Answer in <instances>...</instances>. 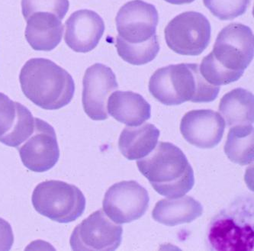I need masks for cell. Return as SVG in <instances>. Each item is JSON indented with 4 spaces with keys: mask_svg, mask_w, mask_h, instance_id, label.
Masks as SVG:
<instances>
[{
    "mask_svg": "<svg viewBox=\"0 0 254 251\" xmlns=\"http://www.w3.org/2000/svg\"><path fill=\"white\" fill-rule=\"evenodd\" d=\"M254 38L250 27L231 23L217 36L213 51L199 66L204 79L219 86L238 81L254 59Z\"/></svg>",
    "mask_w": 254,
    "mask_h": 251,
    "instance_id": "cell-1",
    "label": "cell"
},
{
    "mask_svg": "<svg viewBox=\"0 0 254 251\" xmlns=\"http://www.w3.org/2000/svg\"><path fill=\"white\" fill-rule=\"evenodd\" d=\"M19 82L26 98L45 110L62 109L74 96L72 76L47 58L28 60L21 69Z\"/></svg>",
    "mask_w": 254,
    "mask_h": 251,
    "instance_id": "cell-2",
    "label": "cell"
},
{
    "mask_svg": "<svg viewBox=\"0 0 254 251\" xmlns=\"http://www.w3.org/2000/svg\"><path fill=\"white\" fill-rule=\"evenodd\" d=\"M137 166L156 192L168 198L184 196L195 184L187 156L172 143H158L148 155L137 160Z\"/></svg>",
    "mask_w": 254,
    "mask_h": 251,
    "instance_id": "cell-3",
    "label": "cell"
},
{
    "mask_svg": "<svg viewBox=\"0 0 254 251\" xmlns=\"http://www.w3.org/2000/svg\"><path fill=\"white\" fill-rule=\"evenodd\" d=\"M149 91L162 104L178 106L188 101L211 103L220 87L204 79L197 63H179L157 69L149 81Z\"/></svg>",
    "mask_w": 254,
    "mask_h": 251,
    "instance_id": "cell-4",
    "label": "cell"
},
{
    "mask_svg": "<svg viewBox=\"0 0 254 251\" xmlns=\"http://www.w3.org/2000/svg\"><path fill=\"white\" fill-rule=\"evenodd\" d=\"M211 249L221 251L254 250V212L245 202H237L211 222L208 232Z\"/></svg>",
    "mask_w": 254,
    "mask_h": 251,
    "instance_id": "cell-5",
    "label": "cell"
},
{
    "mask_svg": "<svg viewBox=\"0 0 254 251\" xmlns=\"http://www.w3.org/2000/svg\"><path fill=\"white\" fill-rule=\"evenodd\" d=\"M32 202L40 215L54 222L66 224L83 215L86 199L76 186L62 180H47L36 186Z\"/></svg>",
    "mask_w": 254,
    "mask_h": 251,
    "instance_id": "cell-6",
    "label": "cell"
},
{
    "mask_svg": "<svg viewBox=\"0 0 254 251\" xmlns=\"http://www.w3.org/2000/svg\"><path fill=\"white\" fill-rule=\"evenodd\" d=\"M167 46L175 53L186 56L201 55L211 41V27L208 18L200 12H183L166 27Z\"/></svg>",
    "mask_w": 254,
    "mask_h": 251,
    "instance_id": "cell-7",
    "label": "cell"
},
{
    "mask_svg": "<svg viewBox=\"0 0 254 251\" xmlns=\"http://www.w3.org/2000/svg\"><path fill=\"white\" fill-rule=\"evenodd\" d=\"M123 228L102 210L77 225L69 239L73 251H116L123 242Z\"/></svg>",
    "mask_w": 254,
    "mask_h": 251,
    "instance_id": "cell-8",
    "label": "cell"
},
{
    "mask_svg": "<svg viewBox=\"0 0 254 251\" xmlns=\"http://www.w3.org/2000/svg\"><path fill=\"white\" fill-rule=\"evenodd\" d=\"M149 202L144 187L134 180L122 181L112 186L105 194L103 212L116 223H130L146 213Z\"/></svg>",
    "mask_w": 254,
    "mask_h": 251,
    "instance_id": "cell-9",
    "label": "cell"
},
{
    "mask_svg": "<svg viewBox=\"0 0 254 251\" xmlns=\"http://www.w3.org/2000/svg\"><path fill=\"white\" fill-rule=\"evenodd\" d=\"M18 150L22 164L33 172L48 171L56 165L60 158L55 128L38 118H35L33 133Z\"/></svg>",
    "mask_w": 254,
    "mask_h": 251,
    "instance_id": "cell-10",
    "label": "cell"
},
{
    "mask_svg": "<svg viewBox=\"0 0 254 251\" xmlns=\"http://www.w3.org/2000/svg\"><path fill=\"white\" fill-rule=\"evenodd\" d=\"M119 36L129 44L145 43L157 32V8L143 0H132L119 9L116 18Z\"/></svg>",
    "mask_w": 254,
    "mask_h": 251,
    "instance_id": "cell-11",
    "label": "cell"
},
{
    "mask_svg": "<svg viewBox=\"0 0 254 251\" xmlns=\"http://www.w3.org/2000/svg\"><path fill=\"white\" fill-rule=\"evenodd\" d=\"M83 87L82 103L86 114L94 121L107 119L108 99L119 88L113 69L103 63L92 65L85 72Z\"/></svg>",
    "mask_w": 254,
    "mask_h": 251,
    "instance_id": "cell-12",
    "label": "cell"
},
{
    "mask_svg": "<svg viewBox=\"0 0 254 251\" xmlns=\"http://www.w3.org/2000/svg\"><path fill=\"white\" fill-rule=\"evenodd\" d=\"M222 116L211 109L189 112L180 123V132L191 145L203 149L214 148L222 139L225 130Z\"/></svg>",
    "mask_w": 254,
    "mask_h": 251,
    "instance_id": "cell-13",
    "label": "cell"
},
{
    "mask_svg": "<svg viewBox=\"0 0 254 251\" xmlns=\"http://www.w3.org/2000/svg\"><path fill=\"white\" fill-rule=\"evenodd\" d=\"M105 22L93 10L80 9L65 22L64 41L70 49L87 53L97 47L105 32Z\"/></svg>",
    "mask_w": 254,
    "mask_h": 251,
    "instance_id": "cell-14",
    "label": "cell"
},
{
    "mask_svg": "<svg viewBox=\"0 0 254 251\" xmlns=\"http://www.w3.org/2000/svg\"><path fill=\"white\" fill-rule=\"evenodd\" d=\"M34 129L35 118L29 109L0 93V142L18 148Z\"/></svg>",
    "mask_w": 254,
    "mask_h": 251,
    "instance_id": "cell-15",
    "label": "cell"
},
{
    "mask_svg": "<svg viewBox=\"0 0 254 251\" xmlns=\"http://www.w3.org/2000/svg\"><path fill=\"white\" fill-rule=\"evenodd\" d=\"M25 38L35 51L50 52L56 48L64 33L62 20L50 12H35L26 19Z\"/></svg>",
    "mask_w": 254,
    "mask_h": 251,
    "instance_id": "cell-16",
    "label": "cell"
},
{
    "mask_svg": "<svg viewBox=\"0 0 254 251\" xmlns=\"http://www.w3.org/2000/svg\"><path fill=\"white\" fill-rule=\"evenodd\" d=\"M107 111L119 123L135 127L149 120L151 106L141 95L131 91H116L110 95Z\"/></svg>",
    "mask_w": 254,
    "mask_h": 251,
    "instance_id": "cell-17",
    "label": "cell"
},
{
    "mask_svg": "<svg viewBox=\"0 0 254 251\" xmlns=\"http://www.w3.org/2000/svg\"><path fill=\"white\" fill-rule=\"evenodd\" d=\"M202 213L203 207L198 201L184 195L159 201L152 212V218L166 226L174 227L190 223Z\"/></svg>",
    "mask_w": 254,
    "mask_h": 251,
    "instance_id": "cell-18",
    "label": "cell"
},
{
    "mask_svg": "<svg viewBox=\"0 0 254 251\" xmlns=\"http://www.w3.org/2000/svg\"><path fill=\"white\" fill-rule=\"evenodd\" d=\"M160 130L152 124L125 127L119 140L121 153L129 160H139L148 155L155 148Z\"/></svg>",
    "mask_w": 254,
    "mask_h": 251,
    "instance_id": "cell-19",
    "label": "cell"
},
{
    "mask_svg": "<svg viewBox=\"0 0 254 251\" xmlns=\"http://www.w3.org/2000/svg\"><path fill=\"white\" fill-rule=\"evenodd\" d=\"M254 97L251 92L237 88L221 99L219 112L228 127L253 125L254 121Z\"/></svg>",
    "mask_w": 254,
    "mask_h": 251,
    "instance_id": "cell-20",
    "label": "cell"
},
{
    "mask_svg": "<svg viewBox=\"0 0 254 251\" xmlns=\"http://www.w3.org/2000/svg\"><path fill=\"white\" fill-rule=\"evenodd\" d=\"M253 125L231 127L225 146V153L231 161L241 166L248 165L254 159Z\"/></svg>",
    "mask_w": 254,
    "mask_h": 251,
    "instance_id": "cell-21",
    "label": "cell"
},
{
    "mask_svg": "<svg viewBox=\"0 0 254 251\" xmlns=\"http://www.w3.org/2000/svg\"><path fill=\"white\" fill-rule=\"evenodd\" d=\"M116 46L118 54L125 62L136 66L146 64L154 61L160 52L157 35L142 44L127 43L118 35Z\"/></svg>",
    "mask_w": 254,
    "mask_h": 251,
    "instance_id": "cell-22",
    "label": "cell"
},
{
    "mask_svg": "<svg viewBox=\"0 0 254 251\" xmlns=\"http://www.w3.org/2000/svg\"><path fill=\"white\" fill-rule=\"evenodd\" d=\"M251 0H203V3L218 19L232 20L244 15Z\"/></svg>",
    "mask_w": 254,
    "mask_h": 251,
    "instance_id": "cell-23",
    "label": "cell"
},
{
    "mask_svg": "<svg viewBox=\"0 0 254 251\" xmlns=\"http://www.w3.org/2000/svg\"><path fill=\"white\" fill-rule=\"evenodd\" d=\"M69 6V0H22V15L25 20L35 12H50L63 20Z\"/></svg>",
    "mask_w": 254,
    "mask_h": 251,
    "instance_id": "cell-24",
    "label": "cell"
},
{
    "mask_svg": "<svg viewBox=\"0 0 254 251\" xmlns=\"http://www.w3.org/2000/svg\"><path fill=\"white\" fill-rule=\"evenodd\" d=\"M13 243L12 226L5 219L0 218V251H10Z\"/></svg>",
    "mask_w": 254,
    "mask_h": 251,
    "instance_id": "cell-25",
    "label": "cell"
},
{
    "mask_svg": "<svg viewBox=\"0 0 254 251\" xmlns=\"http://www.w3.org/2000/svg\"><path fill=\"white\" fill-rule=\"evenodd\" d=\"M195 0H166V2L173 5H184V4H190L194 2Z\"/></svg>",
    "mask_w": 254,
    "mask_h": 251,
    "instance_id": "cell-26",
    "label": "cell"
},
{
    "mask_svg": "<svg viewBox=\"0 0 254 251\" xmlns=\"http://www.w3.org/2000/svg\"><path fill=\"white\" fill-rule=\"evenodd\" d=\"M165 1H166V0H165Z\"/></svg>",
    "mask_w": 254,
    "mask_h": 251,
    "instance_id": "cell-27",
    "label": "cell"
}]
</instances>
